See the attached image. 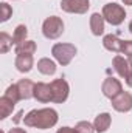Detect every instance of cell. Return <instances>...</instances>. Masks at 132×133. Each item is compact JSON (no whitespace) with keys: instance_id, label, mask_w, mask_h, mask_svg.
I'll return each mask as SVG.
<instances>
[{"instance_id":"obj_18","label":"cell","mask_w":132,"mask_h":133,"mask_svg":"<svg viewBox=\"0 0 132 133\" xmlns=\"http://www.w3.org/2000/svg\"><path fill=\"white\" fill-rule=\"evenodd\" d=\"M36 42L33 40H25L19 45H16V54L22 56V54H34L36 53Z\"/></svg>"},{"instance_id":"obj_3","label":"cell","mask_w":132,"mask_h":133,"mask_svg":"<svg viewBox=\"0 0 132 133\" xmlns=\"http://www.w3.org/2000/svg\"><path fill=\"white\" fill-rule=\"evenodd\" d=\"M101 14H103V17H104V20H106L107 23L113 25V26L121 25V23L124 22V19H126V11H124V8H123L121 5H118V3H107V5H104Z\"/></svg>"},{"instance_id":"obj_14","label":"cell","mask_w":132,"mask_h":133,"mask_svg":"<svg viewBox=\"0 0 132 133\" xmlns=\"http://www.w3.org/2000/svg\"><path fill=\"white\" fill-rule=\"evenodd\" d=\"M110 124H112V116L109 113H99L98 116L95 118V121H93L95 132H98V133L107 132L109 127H110Z\"/></svg>"},{"instance_id":"obj_11","label":"cell","mask_w":132,"mask_h":133,"mask_svg":"<svg viewBox=\"0 0 132 133\" xmlns=\"http://www.w3.org/2000/svg\"><path fill=\"white\" fill-rule=\"evenodd\" d=\"M34 84L33 81L30 79H20L17 82V88H19V93H20V99H31L34 98Z\"/></svg>"},{"instance_id":"obj_15","label":"cell","mask_w":132,"mask_h":133,"mask_svg":"<svg viewBox=\"0 0 132 133\" xmlns=\"http://www.w3.org/2000/svg\"><path fill=\"white\" fill-rule=\"evenodd\" d=\"M104 17H103V14H99V12H93L92 16H90V31L93 36H103L104 33Z\"/></svg>"},{"instance_id":"obj_27","label":"cell","mask_w":132,"mask_h":133,"mask_svg":"<svg viewBox=\"0 0 132 133\" xmlns=\"http://www.w3.org/2000/svg\"><path fill=\"white\" fill-rule=\"evenodd\" d=\"M8 133H27V130H23V129H19V127H14V129H11Z\"/></svg>"},{"instance_id":"obj_13","label":"cell","mask_w":132,"mask_h":133,"mask_svg":"<svg viewBox=\"0 0 132 133\" xmlns=\"http://www.w3.org/2000/svg\"><path fill=\"white\" fill-rule=\"evenodd\" d=\"M14 64H16L17 71H20V73H30V71L33 70V65H34L33 54H22V56H17Z\"/></svg>"},{"instance_id":"obj_12","label":"cell","mask_w":132,"mask_h":133,"mask_svg":"<svg viewBox=\"0 0 132 133\" xmlns=\"http://www.w3.org/2000/svg\"><path fill=\"white\" fill-rule=\"evenodd\" d=\"M123 42H124V40L118 39V37L113 36V34H107V36H104V39H103L104 48H106L107 51H113V53H121V50H123Z\"/></svg>"},{"instance_id":"obj_30","label":"cell","mask_w":132,"mask_h":133,"mask_svg":"<svg viewBox=\"0 0 132 133\" xmlns=\"http://www.w3.org/2000/svg\"><path fill=\"white\" fill-rule=\"evenodd\" d=\"M129 31L132 33V20H131V23H129Z\"/></svg>"},{"instance_id":"obj_1","label":"cell","mask_w":132,"mask_h":133,"mask_svg":"<svg viewBox=\"0 0 132 133\" xmlns=\"http://www.w3.org/2000/svg\"><path fill=\"white\" fill-rule=\"evenodd\" d=\"M58 111L55 108H37L31 110L23 116V122L27 127H34L39 130L51 129L58 124Z\"/></svg>"},{"instance_id":"obj_10","label":"cell","mask_w":132,"mask_h":133,"mask_svg":"<svg viewBox=\"0 0 132 133\" xmlns=\"http://www.w3.org/2000/svg\"><path fill=\"white\" fill-rule=\"evenodd\" d=\"M112 66L118 73V76H121L124 79H126V76L129 74V71H131V68H132L131 62L128 59H124L123 56H115L113 61H112Z\"/></svg>"},{"instance_id":"obj_5","label":"cell","mask_w":132,"mask_h":133,"mask_svg":"<svg viewBox=\"0 0 132 133\" xmlns=\"http://www.w3.org/2000/svg\"><path fill=\"white\" fill-rule=\"evenodd\" d=\"M89 8V0H61V9L68 14H86Z\"/></svg>"},{"instance_id":"obj_4","label":"cell","mask_w":132,"mask_h":133,"mask_svg":"<svg viewBox=\"0 0 132 133\" xmlns=\"http://www.w3.org/2000/svg\"><path fill=\"white\" fill-rule=\"evenodd\" d=\"M64 33V22L61 17L58 16H50L44 20L42 23V34L50 39V40H55L58 37H61Z\"/></svg>"},{"instance_id":"obj_16","label":"cell","mask_w":132,"mask_h":133,"mask_svg":"<svg viewBox=\"0 0 132 133\" xmlns=\"http://www.w3.org/2000/svg\"><path fill=\"white\" fill-rule=\"evenodd\" d=\"M37 70L45 76H51L56 73V64L48 57H42L37 61Z\"/></svg>"},{"instance_id":"obj_9","label":"cell","mask_w":132,"mask_h":133,"mask_svg":"<svg viewBox=\"0 0 132 133\" xmlns=\"http://www.w3.org/2000/svg\"><path fill=\"white\" fill-rule=\"evenodd\" d=\"M34 99L47 104V102H53V90L50 84L45 82H37L34 85Z\"/></svg>"},{"instance_id":"obj_17","label":"cell","mask_w":132,"mask_h":133,"mask_svg":"<svg viewBox=\"0 0 132 133\" xmlns=\"http://www.w3.org/2000/svg\"><path fill=\"white\" fill-rule=\"evenodd\" d=\"M14 102L11 99H8L5 95L0 98V119H6L11 113H13V110H14Z\"/></svg>"},{"instance_id":"obj_24","label":"cell","mask_w":132,"mask_h":133,"mask_svg":"<svg viewBox=\"0 0 132 133\" xmlns=\"http://www.w3.org/2000/svg\"><path fill=\"white\" fill-rule=\"evenodd\" d=\"M121 53H123L129 61H132V40H124V42H123V50H121Z\"/></svg>"},{"instance_id":"obj_6","label":"cell","mask_w":132,"mask_h":133,"mask_svg":"<svg viewBox=\"0 0 132 133\" xmlns=\"http://www.w3.org/2000/svg\"><path fill=\"white\" fill-rule=\"evenodd\" d=\"M50 85L53 90V102H56V104L65 102L68 98V93H70V87L65 79H55Z\"/></svg>"},{"instance_id":"obj_19","label":"cell","mask_w":132,"mask_h":133,"mask_svg":"<svg viewBox=\"0 0 132 133\" xmlns=\"http://www.w3.org/2000/svg\"><path fill=\"white\" fill-rule=\"evenodd\" d=\"M27 36H28V28L25 25H17L16 30H14V34H13V42L14 45H19L22 42L27 40Z\"/></svg>"},{"instance_id":"obj_29","label":"cell","mask_w":132,"mask_h":133,"mask_svg":"<svg viewBox=\"0 0 132 133\" xmlns=\"http://www.w3.org/2000/svg\"><path fill=\"white\" fill-rule=\"evenodd\" d=\"M123 3L128 5V6H132V0H123Z\"/></svg>"},{"instance_id":"obj_20","label":"cell","mask_w":132,"mask_h":133,"mask_svg":"<svg viewBox=\"0 0 132 133\" xmlns=\"http://www.w3.org/2000/svg\"><path fill=\"white\" fill-rule=\"evenodd\" d=\"M13 37H9V34L8 33H0V53L2 54H5V53H8L9 50H11V46H13Z\"/></svg>"},{"instance_id":"obj_22","label":"cell","mask_w":132,"mask_h":133,"mask_svg":"<svg viewBox=\"0 0 132 133\" xmlns=\"http://www.w3.org/2000/svg\"><path fill=\"white\" fill-rule=\"evenodd\" d=\"M76 132L78 133H95V127L93 124H90L89 121H79L76 124Z\"/></svg>"},{"instance_id":"obj_8","label":"cell","mask_w":132,"mask_h":133,"mask_svg":"<svg viewBox=\"0 0 132 133\" xmlns=\"http://www.w3.org/2000/svg\"><path fill=\"white\" fill-rule=\"evenodd\" d=\"M112 107L118 113H128L132 110V95L129 91H121L117 98L112 99Z\"/></svg>"},{"instance_id":"obj_23","label":"cell","mask_w":132,"mask_h":133,"mask_svg":"<svg viewBox=\"0 0 132 133\" xmlns=\"http://www.w3.org/2000/svg\"><path fill=\"white\" fill-rule=\"evenodd\" d=\"M0 9H2V22H6V20H9V17L13 16V8L6 3V2H3V3H0Z\"/></svg>"},{"instance_id":"obj_7","label":"cell","mask_w":132,"mask_h":133,"mask_svg":"<svg viewBox=\"0 0 132 133\" xmlns=\"http://www.w3.org/2000/svg\"><path fill=\"white\" fill-rule=\"evenodd\" d=\"M101 91L106 98L112 101L113 98H117L121 91H123V85L118 79L115 77H106L104 82H103V87H101Z\"/></svg>"},{"instance_id":"obj_26","label":"cell","mask_w":132,"mask_h":133,"mask_svg":"<svg viewBox=\"0 0 132 133\" xmlns=\"http://www.w3.org/2000/svg\"><path fill=\"white\" fill-rule=\"evenodd\" d=\"M126 84H128V87L132 88V68H131V71H129V74L126 76Z\"/></svg>"},{"instance_id":"obj_25","label":"cell","mask_w":132,"mask_h":133,"mask_svg":"<svg viewBox=\"0 0 132 133\" xmlns=\"http://www.w3.org/2000/svg\"><path fill=\"white\" fill-rule=\"evenodd\" d=\"M56 133H78V132H76V129H71V127H62Z\"/></svg>"},{"instance_id":"obj_21","label":"cell","mask_w":132,"mask_h":133,"mask_svg":"<svg viewBox=\"0 0 132 133\" xmlns=\"http://www.w3.org/2000/svg\"><path fill=\"white\" fill-rule=\"evenodd\" d=\"M5 96L8 98V99H11L14 104H17L20 99V93H19V88H17V84H13V85H9L8 88H6V91H5Z\"/></svg>"},{"instance_id":"obj_28","label":"cell","mask_w":132,"mask_h":133,"mask_svg":"<svg viewBox=\"0 0 132 133\" xmlns=\"http://www.w3.org/2000/svg\"><path fill=\"white\" fill-rule=\"evenodd\" d=\"M22 116H23V111H19V113H17L16 116H14V122L17 124V122H19V121L22 119Z\"/></svg>"},{"instance_id":"obj_2","label":"cell","mask_w":132,"mask_h":133,"mask_svg":"<svg viewBox=\"0 0 132 133\" xmlns=\"http://www.w3.org/2000/svg\"><path fill=\"white\" fill-rule=\"evenodd\" d=\"M76 46L73 43H55L51 48V54L53 57L58 61V64H61L62 66L68 65L73 57L76 56Z\"/></svg>"}]
</instances>
